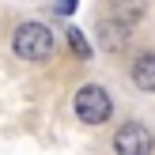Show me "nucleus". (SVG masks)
Here are the masks:
<instances>
[{"instance_id":"obj_4","label":"nucleus","mask_w":155,"mask_h":155,"mask_svg":"<svg viewBox=\"0 0 155 155\" xmlns=\"http://www.w3.org/2000/svg\"><path fill=\"white\" fill-rule=\"evenodd\" d=\"M98 38H102V49L121 53L129 45V27L117 23V19H102V23H98Z\"/></svg>"},{"instance_id":"obj_1","label":"nucleus","mask_w":155,"mask_h":155,"mask_svg":"<svg viewBox=\"0 0 155 155\" xmlns=\"http://www.w3.org/2000/svg\"><path fill=\"white\" fill-rule=\"evenodd\" d=\"M12 49L19 53L23 61H42V57L53 53V34L42 23H23V27L15 30V38H12Z\"/></svg>"},{"instance_id":"obj_2","label":"nucleus","mask_w":155,"mask_h":155,"mask_svg":"<svg viewBox=\"0 0 155 155\" xmlns=\"http://www.w3.org/2000/svg\"><path fill=\"white\" fill-rule=\"evenodd\" d=\"M110 110H114V102H110V95H106L98 83H87V87L76 91V117H80V121L102 125V121L110 117Z\"/></svg>"},{"instance_id":"obj_7","label":"nucleus","mask_w":155,"mask_h":155,"mask_svg":"<svg viewBox=\"0 0 155 155\" xmlns=\"http://www.w3.org/2000/svg\"><path fill=\"white\" fill-rule=\"evenodd\" d=\"M68 38H72V49L80 53V57H87V53H91V45H87V38H83L80 30H72V34H68Z\"/></svg>"},{"instance_id":"obj_8","label":"nucleus","mask_w":155,"mask_h":155,"mask_svg":"<svg viewBox=\"0 0 155 155\" xmlns=\"http://www.w3.org/2000/svg\"><path fill=\"white\" fill-rule=\"evenodd\" d=\"M57 12L61 15H72L76 12V0H57Z\"/></svg>"},{"instance_id":"obj_5","label":"nucleus","mask_w":155,"mask_h":155,"mask_svg":"<svg viewBox=\"0 0 155 155\" xmlns=\"http://www.w3.org/2000/svg\"><path fill=\"white\" fill-rule=\"evenodd\" d=\"M110 19L125 23V27L140 23L144 19V0H110Z\"/></svg>"},{"instance_id":"obj_3","label":"nucleus","mask_w":155,"mask_h":155,"mask_svg":"<svg viewBox=\"0 0 155 155\" xmlns=\"http://www.w3.org/2000/svg\"><path fill=\"white\" fill-rule=\"evenodd\" d=\"M155 140H151V129L140 125V121H129L114 133V151L117 155H151Z\"/></svg>"},{"instance_id":"obj_6","label":"nucleus","mask_w":155,"mask_h":155,"mask_svg":"<svg viewBox=\"0 0 155 155\" xmlns=\"http://www.w3.org/2000/svg\"><path fill=\"white\" fill-rule=\"evenodd\" d=\"M133 83L140 91H155V53H144L133 64Z\"/></svg>"}]
</instances>
